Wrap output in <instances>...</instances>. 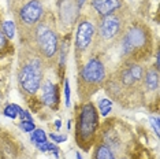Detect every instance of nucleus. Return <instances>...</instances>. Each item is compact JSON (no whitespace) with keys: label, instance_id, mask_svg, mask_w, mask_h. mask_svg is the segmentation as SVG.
Returning a JSON list of instances; mask_svg holds the SVG:
<instances>
[{"label":"nucleus","instance_id":"obj_1","mask_svg":"<svg viewBox=\"0 0 160 159\" xmlns=\"http://www.w3.org/2000/svg\"><path fill=\"white\" fill-rule=\"evenodd\" d=\"M99 125V115L92 103L82 106L77 122V140L83 150H88L89 144L93 141L94 133Z\"/></svg>","mask_w":160,"mask_h":159},{"label":"nucleus","instance_id":"obj_2","mask_svg":"<svg viewBox=\"0 0 160 159\" xmlns=\"http://www.w3.org/2000/svg\"><path fill=\"white\" fill-rule=\"evenodd\" d=\"M19 84L28 93H36L41 85L42 66L40 59H32L25 63L19 71Z\"/></svg>","mask_w":160,"mask_h":159},{"label":"nucleus","instance_id":"obj_3","mask_svg":"<svg viewBox=\"0 0 160 159\" xmlns=\"http://www.w3.org/2000/svg\"><path fill=\"white\" fill-rule=\"evenodd\" d=\"M148 43L149 36L145 28L141 25L132 26L123 37V52L126 55H136L148 45Z\"/></svg>","mask_w":160,"mask_h":159},{"label":"nucleus","instance_id":"obj_4","mask_svg":"<svg viewBox=\"0 0 160 159\" xmlns=\"http://www.w3.org/2000/svg\"><path fill=\"white\" fill-rule=\"evenodd\" d=\"M36 40L40 52L45 58H53L58 51V36L47 23H40L36 29Z\"/></svg>","mask_w":160,"mask_h":159},{"label":"nucleus","instance_id":"obj_5","mask_svg":"<svg viewBox=\"0 0 160 159\" xmlns=\"http://www.w3.org/2000/svg\"><path fill=\"white\" fill-rule=\"evenodd\" d=\"M105 77V69L100 59L92 58L89 59L86 64L82 67L79 80L88 86H99L104 81Z\"/></svg>","mask_w":160,"mask_h":159},{"label":"nucleus","instance_id":"obj_6","mask_svg":"<svg viewBox=\"0 0 160 159\" xmlns=\"http://www.w3.org/2000/svg\"><path fill=\"white\" fill-rule=\"evenodd\" d=\"M122 30V19L118 14H110V15L103 17L100 22V36L104 40H112L116 37Z\"/></svg>","mask_w":160,"mask_h":159},{"label":"nucleus","instance_id":"obj_7","mask_svg":"<svg viewBox=\"0 0 160 159\" xmlns=\"http://www.w3.org/2000/svg\"><path fill=\"white\" fill-rule=\"evenodd\" d=\"M21 21L28 25V26H33L41 19L42 17V6L38 0H30L25 4L19 11Z\"/></svg>","mask_w":160,"mask_h":159},{"label":"nucleus","instance_id":"obj_8","mask_svg":"<svg viewBox=\"0 0 160 159\" xmlns=\"http://www.w3.org/2000/svg\"><path fill=\"white\" fill-rule=\"evenodd\" d=\"M94 26L92 22L83 19L79 22L77 28V34H75V47L79 51H85L93 40Z\"/></svg>","mask_w":160,"mask_h":159},{"label":"nucleus","instance_id":"obj_9","mask_svg":"<svg viewBox=\"0 0 160 159\" xmlns=\"http://www.w3.org/2000/svg\"><path fill=\"white\" fill-rule=\"evenodd\" d=\"M144 77V69L141 64L137 63H129L127 66H125L121 70V74H119V78H121V82L126 86H133L136 85L137 82H140Z\"/></svg>","mask_w":160,"mask_h":159},{"label":"nucleus","instance_id":"obj_10","mask_svg":"<svg viewBox=\"0 0 160 159\" xmlns=\"http://www.w3.org/2000/svg\"><path fill=\"white\" fill-rule=\"evenodd\" d=\"M122 6V0H92V7L101 17L114 14Z\"/></svg>","mask_w":160,"mask_h":159},{"label":"nucleus","instance_id":"obj_11","mask_svg":"<svg viewBox=\"0 0 160 159\" xmlns=\"http://www.w3.org/2000/svg\"><path fill=\"white\" fill-rule=\"evenodd\" d=\"M41 100L44 104L52 107L53 104L58 103V88L51 81H45L41 88Z\"/></svg>","mask_w":160,"mask_h":159},{"label":"nucleus","instance_id":"obj_12","mask_svg":"<svg viewBox=\"0 0 160 159\" xmlns=\"http://www.w3.org/2000/svg\"><path fill=\"white\" fill-rule=\"evenodd\" d=\"M144 84L147 86L148 91H156L159 85V74L158 70H153V69H149L147 73L144 74Z\"/></svg>","mask_w":160,"mask_h":159},{"label":"nucleus","instance_id":"obj_13","mask_svg":"<svg viewBox=\"0 0 160 159\" xmlns=\"http://www.w3.org/2000/svg\"><path fill=\"white\" fill-rule=\"evenodd\" d=\"M94 159H115V156L108 146L99 144L94 150Z\"/></svg>","mask_w":160,"mask_h":159},{"label":"nucleus","instance_id":"obj_14","mask_svg":"<svg viewBox=\"0 0 160 159\" xmlns=\"http://www.w3.org/2000/svg\"><path fill=\"white\" fill-rule=\"evenodd\" d=\"M30 140L37 146H41V144L47 143V135L42 129H34L30 135Z\"/></svg>","mask_w":160,"mask_h":159},{"label":"nucleus","instance_id":"obj_15","mask_svg":"<svg viewBox=\"0 0 160 159\" xmlns=\"http://www.w3.org/2000/svg\"><path fill=\"white\" fill-rule=\"evenodd\" d=\"M3 33L7 38H12L14 34H15V25L11 21H7V22L3 23Z\"/></svg>","mask_w":160,"mask_h":159},{"label":"nucleus","instance_id":"obj_16","mask_svg":"<svg viewBox=\"0 0 160 159\" xmlns=\"http://www.w3.org/2000/svg\"><path fill=\"white\" fill-rule=\"evenodd\" d=\"M21 108L19 106H17V104H10V106H7L4 108V115L6 117H10V118H15L18 114L21 113Z\"/></svg>","mask_w":160,"mask_h":159},{"label":"nucleus","instance_id":"obj_17","mask_svg":"<svg viewBox=\"0 0 160 159\" xmlns=\"http://www.w3.org/2000/svg\"><path fill=\"white\" fill-rule=\"evenodd\" d=\"M99 108H100V111H101V114H103V115L110 114L111 113V108H112V102H111V100H108V99L100 100Z\"/></svg>","mask_w":160,"mask_h":159},{"label":"nucleus","instance_id":"obj_18","mask_svg":"<svg viewBox=\"0 0 160 159\" xmlns=\"http://www.w3.org/2000/svg\"><path fill=\"white\" fill-rule=\"evenodd\" d=\"M19 128L22 129L23 132L30 133V132H33V131H34V124H33V121H21Z\"/></svg>","mask_w":160,"mask_h":159},{"label":"nucleus","instance_id":"obj_19","mask_svg":"<svg viewBox=\"0 0 160 159\" xmlns=\"http://www.w3.org/2000/svg\"><path fill=\"white\" fill-rule=\"evenodd\" d=\"M64 96H66V106H70V84L64 82Z\"/></svg>","mask_w":160,"mask_h":159},{"label":"nucleus","instance_id":"obj_20","mask_svg":"<svg viewBox=\"0 0 160 159\" xmlns=\"http://www.w3.org/2000/svg\"><path fill=\"white\" fill-rule=\"evenodd\" d=\"M151 124L155 129V133L159 136V117H151Z\"/></svg>","mask_w":160,"mask_h":159},{"label":"nucleus","instance_id":"obj_21","mask_svg":"<svg viewBox=\"0 0 160 159\" xmlns=\"http://www.w3.org/2000/svg\"><path fill=\"white\" fill-rule=\"evenodd\" d=\"M49 137H51V139H52L55 143H62V141H64V140L67 139L66 136H59V135H56V133H51Z\"/></svg>","mask_w":160,"mask_h":159},{"label":"nucleus","instance_id":"obj_22","mask_svg":"<svg viewBox=\"0 0 160 159\" xmlns=\"http://www.w3.org/2000/svg\"><path fill=\"white\" fill-rule=\"evenodd\" d=\"M19 117L22 121H33L30 117V113H28V111H25V110H21V113H19Z\"/></svg>","mask_w":160,"mask_h":159},{"label":"nucleus","instance_id":"obj_23","mask_svg":"<svg viewBox=\"0 0 160 159\" xmlns=\"http://www.w3.org/2000/svg\"><path fill=\"white\" fill-rule=\"evenodd\" d=\"M6 47H7V37L3 32H0V49L6 48Z\"/></svg>","mask_w":160,"mask_h":159},{"label":"nucleus","instance_id":"obj_24","mask_svg":"<svg viewBox=\"0 0 160 159\" xmlns=\"http://www.w3.org/2000/svg\"><path fill=\"white\" fill-rule=\"evenodd\" d=\"M83 3H85V0H78V6H79V7L83 6Z\"/></svg>","mask_w":160,"mask_h":159},{"label":"nucleus","instance_id":"obj_25","mask_svg":"<svg viewBox=\"0 0 160 159\" xmlns=\"http://www.w3.org/2000/svg\"><path fill=\"white\" fill-rule=\"evenodd\" d=\"M55 125H56V128H58V129L60 128V121H59V119H58V121L55 122Z\"/></svg>","mask_w":160,"mask_h":159},{"label":"nucleus","instance_id":"obj_26","mask_svg":"<svg viewBox=\"0 0 160 159\" xmlns=\"http://www.w3.org/2000/svg\"><path fill=\"white\" fill-rule=\"evenodd\" d=\"M77 159H82V156H81V154L79 152H77Z\"/></svg>","mask_w":160,"mask_h":159}]
</instances>
